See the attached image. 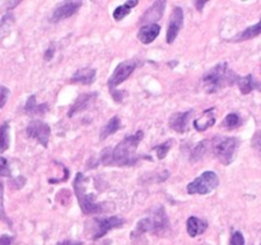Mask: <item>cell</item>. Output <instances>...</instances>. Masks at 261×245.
Wrapping results in <instances>:
<instances>
[{
	"label": "cell",
	"instance_id": "cell-1",
	"mask_svg": "<svg viewBox=\"0 0 261 245\" xmlns=\"http://www.w3.org/2000/svg\"><path fill=\"white\" fill-rule=\"evenodd\" d=\"M144 137L143 131H135L134 134L125 137L115 148L103 149L101 153V163L106 166H133L140 160L135 153L138 146Z\"/></svg>",
	"mask_w": 261,
	"mask_h": 245
},
{
	"label": "cell",
	"instance_id": "cell-2",
	"mask_svg": "<svg viewBox=\"0 0 261 245\" xmlns=\"http://www.w3.org/2000/svg\"><path fill=\"white\" fill-rule=\"evenodd\" d=\"M238 76L226 62H222L216 64L214 68L205 73L203 76V88L206 94H215L219 90L227 86H232L237 82Z\"/></svg>",
	"mask_w": 261,
	"mask_h": 245
},
{
	"label": "cell",
	"instance_id": "cell-3",
	"mask_svg": "<svg viewBox=\"0 0 261 245\" xmlns=\"http://www.w3.org/2000/svg\"><path fill=\"white\" fill-rule=\"evenodd\" d=\"M86 178L82 173H78L76 179L73 181V188L77 194L78 202H79L80 210L86 216L96 214L103 212V206L94 202V194L86 192Z\"/></svg>",
	"mask_w": 261,
	"mask_h": 245
},
{
	"label": "cell",
	"instance_id": "cell-4",
	"mask_svg": "<svg viewBox=\"0 0 261 245\" xmlns=\"http://www.w3.org/2000/svg\"><path fill=\"white\" fill-rule=\"evenodd\" d=\"M125 224L124 218L119 216H111V217H94L86 222V232L93 240H98L103 238L111 230L123 228Z\"/></svg>",
	"mask_w": 261,
	"mask_h": 245
},
{
	"label": "cell",
	"instance_id": "cell-5",
	"mask_svg": "<svg viewBox=\"0 0 261 245\" xmlns=\"http://www.w3.org/2000/svg\"><path fill=\"white\" fill-rule=\"evenodd\" d=\"M238 146H240V141L234 137L216 135L212 141V151L220 163L227 166L233 161Z\"/></svg>",
	"mask_w": 261,
	"mask_h": 245
},
{
	"label": "cell",
	"instance_id": "cell-6",
	"mask_svg": "<svg viewBox=\"0 0 261 245\" xmlns=\"http://www.w3.org/2000/svg\"><path fill=\"white\" fill-rule=\"evenodd\" d=\"M219 185V179L214 171H204L200 176H198L194 181L187 185V193L189 194H205L213 192L216 187Z\"/></svg>",
	"mask_w": 261,
	"mask_h": 245
},
{
	"label": "cell",
	"instance_id": "cell-7",
	"mask_svg": "<svg viewBox=\"0 0 261 245\" xmlns=\"http://www.w3.org/2000/svg\"><path fill=\"white\" fill-rule=\"evenodd\" d=\"M137 66L138 62H135V60H125V62L120 63V64L115 68L112 76L110 77V80L107 82L108 88H110V92L115 91V88H116L117 86H120L121 83L125 82V81L133 74V72H134Z\"/></svg>",
	"mask_w": 261,
	"mask_h": 245
},
{
	"label": "cell",
	"instance_id": "cell-8",
	"mask_svg": "<svg viewBox=\"0 0 261 245\" xmlns=\"http://www.w3.org/2000/svg\"><path fill=\"white\" fill-rule=\"evenodd\" d=\"M50 131H51L50 127L41 120L31 121L26 128V133H27L28 137L36 139L42 147H47L48 146Z\"/></svg>",
	"mask_w": 261,
	"mask_h": 245
},
{
	"label": "cell",
	"instance_id": "cell-9",
	"mask_svg": "<svg viewBox=\"0 0 261 245\" xmlns=\"http://www.w3.org/2000/svg\"><path fill=\"white\" fill-rule=\"evenodd\" d=\"M80 7H82V1H62L54 9L50 22L56 23V22H60L62 19L72 17L79 11Z\"/></svg>",
	"mask_w": 261,
	"mask_h": 245
},
{
	"label": "cell",
	"instance_id": "cell-10",
	"mask_svg": "<svg viewBox=\"0 0 261 245\" xmlns=\"http://www.w3.org/2000/svg\"><path fill=\"white\" fill-rule=\"evenodd\" d=\"M182 26H184V11H182V8L175 7L173 11H172L169 27H167V33H166V41H167V44H172V42L175 41Z\"/></svg>",
	"mask_w": 261,
	"mask_h": 245
},
{
	"label": "cell",
	"instance_id": "cell-11",
	"mask_svg": "<svg viewBox=\"0 0 261 245\" xmlns=\"http://www.w3.org/2000/svg\"><path fill=\"white\" fill-rule=\"evenodd\" d=\"M149 225H151V232L153 234H162L169 229V217L165 212V208L158 207L154 211L152 217H148Z\"/></svg>",
	"mask_w": 261,
	"mask_h": 245
},
{
	"label": "cell",
	"instance_id": "cell-12",
	"mask_svg": "<svg viewBox=\"0 0 261 245\" xmlns=\"http://www.w3.org/2000/svg\"><path fill=\"white\" fill-rule=\"evenodd\" d=\"M165 7L166 3L165 1H154L152 4L151 8H148L147 12L143 14V17L140 18V23L141 24H154L155 22L159 21L162 17H163V13H165Z\"/></svg>",
	"mask_w": 261,
	"mask_h": 245
},
{
	"label": "cell",
	"instance_id": "cell-13",
	"mask_svg": "<svg viewBox=\"0 0 261 245\" xmlns=\"http://www.w3.org/2000/svg\"><path fill=\"white\" fill-rule=\"evenodd\" d=\"M193 110H187L185 113H175L169 117V128L173 129L177 133H185L187 129V123H189L190 115L193 114Z\"/></svg>",
	"mask_w": 261,
	"mask_h": 245
},
{
	"label": "cell",
	"instance_id": "cell-14",
	"mask_svg": "<svg viewBox=\"0 0 261 245\" xmlns=\"http://www.w3.org/2000/svg\"><path fill=\"white\" fill-rule=\"evenodd\" d=\"M159 32H161V26L159 24H145L138 32V38H139V41L141 44L148 45V44H152L155 38L158 37Z\"/></svg>",
	"mask_w": 261,
	"mask_h": 245
},
{
	"label": "cell",
	"instance_id": "cell-15",
	"mask_svg": "<svg viewBox=\"0 0 261 245\" xmlns=\"http://www.w3.org/2000/svg\"><path fill=\"white\" fill-rule=\"evenodd\" d=\"M215 109L212 107V109H208L200 115L198 119L194 120V128L198 131H205L206 129H209L210 127H213L214 123H215Z\"/></svg>",
	"mask_w": 261,
	"mask_h": 245
},
{
	"label": "cell",
	"instance_id": "cell-16",
	"mask_svg": "<svg viewBox=\"0 0 261 245\" xmlns=\"http://www.w3.org/2000/svg\"><path fill=\"white\" fill-rule=\"evenodd\" d=\"M96 97H97V94H94V92H93V94L80 95V96L74 101L73 106L70 107V110H69V113H68V116L72 117V116H74L77 113H80V111L86 110L87 107L92 104V101L94 100Z\"/></svg>",
	"mask_w": 261,
	"mask_h": 245
},
{
	"label": "cell",
	"instance_id": "cell-17",
	"mask_svg": "<svg viewBox=\"0 0 261 245\" xmlns=\"http://www.w3.org/2000/svg\"><path fill=\"white\" fill-rule=\"evenodd\" d=\"M206 229H208V222L196 216H191L186 221V230L191 238H196L198 235L203 234Z\"/></svg>",
	"mask_w": 261,
	"mask_h": 245
},
{
	"label": "cell",
	"instance_id": "cell-18",
	"mask_svg": "<svg viewBox=\"0 0 261 245\" xmlns=\"http://www.w3.org/2000/svg\"><path fill=\"white\" fill-rule=\"evenodd\" d=\"M96 78V70L92 68H82L78 69L70 78V83H80V84H92Z\"/></svg>",
	"mask_w": 261,
	"mask_h": 245
},
{
	"label": "cell",
	"instance_id": "cell-19",
	"mask_svg": "<svg viewBox=\"0 0 261 245\" xmlns=\"http://www.w3.org/2000/svg\"><path fill=\"white\" fill-rule=\"evenodd\" d=\"M47 110L48 105H38L37 102H36V96H34V95H32V96L28 98L27 102H26V106H24V111H26V114L28 115H44Z\"/></svg>",
	"mask_w": 261,
	"mask_h": 245
},
{
	"label": "cell",
	"instance_id": "cell-20",
	"mask_svg": "<svg viewBox=\"0 0 261 245\" xmlns=\"http://www.w3.org/2000/svg\"><path fill=\"white\" fill-rule=\"evenodd\" d=\"M236 83H237L238 87H240V91L244 95L250 94L251 91L259 87V83L254 80V77L251 76V74H248V76L246 77H242V78L238 77L237 82Z\"/></svg>",
	"mask_w": 261,
	"mask_h": 245
},
{
	"label": "cell",
	"instance_id": "cell-21",
	"mask_svg": "<svg viewBox=\"0 0 261 245\" xmlns=\"http://www.w3.org/2000/svg\"><path fill=\"white\" fill-rule=\"evenodd\" d=\"M120 117L119 116H114L111 117L110 120L107 121L106 125L102 128V131H101L100 134V139H106L107 137H110V135H112L114 133H116L117 131H119V128H120Z\"/></svg>",
	"mask_w": 261,
	"mask_h": 245
},
{
	"label": "cell",
	"instance_id": "cell-22",
	"mask_svg": "<svg viewBox=\"0 0 261 245\" xmlns=\"http://www.w3.org/2000/svg\"><path fill=\"white\" fill-rule=\"evenodd\" d=\"M261 35V21L259 23L251 26V27L246 28L245 31H242L240 35H237L234 37V41L236 42H241V41H246V40H251V38L256 37V36Z\"/></svg>",
	"mask_w": 261,
	"mask_h": 245
},
{
	"label": "cell",
	"instance_id": "cell-23",
	"mask_svg": "<svg viewBox=\"0 0 261 245\" xmlns=\"http://www.w3.org/2000/svg\"><path fill=\"white\" fill-rule=\"evenodd\" d=\"M138 5L137 0H129L126 3H124L120 7H117L116 9L114 11V19L115 21H121V19H124L126 17L127 14H130L131 9Z\"/></svg>",
	"mask_w": 261,
	"mask_h": 245
},
{
	"label": "cell",
	"instance_id": "cell-24",
	"mask_svg": "<svg viewBox=\"0 0 261 245\" xmlns=\"http://www.w3.org/2000/svg\"><path fill=\"white\" fill-rule=\"evenodd\" d=\"M208 148H209V142H199V143L194 147L191 153H190V161H191V163H198V161H200V160L205 156Z\"/></svg>",
	"mask_w": 261,
	"mask_h": 245
},
{
	"label": "cell",
	"instance_id": "cell-25",
	"mask_svg": "<svg viewBox=\"0 0 261 245\" xmlns=\"http://www.w3.org/2000/svg\"><path fill=\"white\" fill-rule=\"evenodd\" d=\"M9 147V124L4 123L0 125V153L7 151Z\"/></svg>",
	"mask_w": 261,
	"mask_h": 245
},
{
	"label": "cell",
	"instance_id": "cell-26",
	"mask_svg": "<svg viewBox=\"0 0 261 245\" xmlns=\"http://www.w3.org/2000/svg\"><path fill=\"white\" fill-rule=\"evenodd\" d=\"M241 124V117L238 116L236 113H230L227 116L224 117L222 121V127L227 129H234L237 128L238 125Z\"/></svg>",
	"mask_w": 261,
	"mask_h": 245
},
{
	"label": "cell",
	"instance_id": "cell-27",
	"mask_svg": "<svg viewBox=\"0 0 261 245\" xmlns=\"http://www.w3.org/2000/svg\"><path fill=\"white\" fill-rule=\"evenodd\" d=\"M172 143H173V141L169 139V141H166L165 143H161L159 146H155L154 151L157 152V157H158L159 160H163L166 156H167L169 148L172 147Z\"/></svg>",
	"mask_w": 261,
	"mask_h": 245
},
{
	"label": "cell",
	"instance_id": "cell-28",
	"mask_svg": "<svg viewBox=\"0 0 261 245\" xmlns=\"http://www.w3.org/2000/svg\"><path fill=\"white\" fill-rule=\"evenodd\" d=\"M3 194H4V185H3V183L0 181V220L5 222V224L9 225V228H12V221L9 220V217H8L7 213H5V210H4Z\"/></svg>",
	"mask_w": 261,
	"mask_h": 245
},
{
	"label": "cell",
	"instance_id": "cell-29",
	"mask_svg": "<svg viewBox=\"0 0 261 245\" xmlns=\"http://www.w3.org/2000/svg\"><path fill=\"white\" fill-rule=\"evenodd\" d=\"M230 245H245V238L244 235L240 231H234L230 236Z\"/></svg>",
	"mask_w": 261,
	"mask_h": 245
},
{
	"label": "cell",
	"instance_id": "cell-30",
	"mask_svg": "<svg viewBox=\"0 0 261 245\" xmlns=\"http://www.w3.org/2000/svg\"><path fill=\"white\" fill-rule=\"evenodd\" d=\"M0 176H11V169L7 159L4 157H0Z\"/></svg>",
	"mask_w": 261,
	"mask_h": 245
},
{
	"label": "cell",
	"instance_id": "cell-31",
	"mask_svg": "<svg viewBox=\"0 0 261 245\" xmlns=\"http://www.w3.org/2000/svg\"><path fill=\"white\" fill-rule=\"evenodd\" d=\"M8 96H9V90H8L7 87L0 86V109L7 104Z\"/></svg>",
	"mask_w": 261,
	"mask_h": 245
},
{
	"label": "cell",
	"instance_id": "cell-32",
	"mask_svg": "<svg viewBox=\"0 0 261 245\" xmlns=\"http://www.w3.org/2000/svg\"><path fill=\"white\" fill-rule=\"evenodd\" d=\"M252 147L261 152V131H258L252 137Z\"/></svg>",
	"mask_w": 261,
	"mask_h": 245
},
{
	"label": "cell",
	"instance_id": "cell-33",
	"mask_svg": "<svg viewBox=\"0 0 261 245\" xmlns=\"http://www.w3.org/2000/svg\"><path fill=\"white\" fill-rule=\"evenodd\" d=\"M54 54H55V48H54V46H50V48L46 50L45 56H44L46 62H50V60L52 59V56H54Z\"/></svg>",
	"mask_w": 261,
	"mask_h": 245
},
{
	"label": "cell",
	"instance_id": "cell-34",
	"mask_svg": "<svg viewBox=\"0 0 261 245\" xmlns=\"http://www.w3.org/2000/svg\"><path fill=\"white\" fill-rule=\"evenodd\" d=\"M12 236L9 235H1L0 236V245H12Z\"/></svg>",
	"mask_w": 261,
	"mask_h": 245
},
{
	"label": "cell",
	"instance_id": "cell-35",
	"mask_svg": "<svg viewBox=\"0 0 261 245\" xmlns=\"http://www.w3.org/2000/svg\"><path fill=\"white\" fill-rule=\"evenodd\" d=\"M56 245H83L82 242H73V240H65V242L58 243Z\"/></svg>",
	"mask_w": 261,
	"mask_h": 245
},
{
	"label": "cell",
	"instance_id": "cell-36",
	"mask_svg": "<svg viewBox=\"0 0 261 245\" xmlns=\"http://www.w3.org/2000/svg\"><path fill=\"white\" fill-rule=\"evenodd\" d=\"M195 5H196V8H198V11L201 12L203 7H204V5H205V1H203V3H200V1H196Z\"/></svg>",
	"mask_w": 261,
	"mask_h": 245
}]
</instances>
